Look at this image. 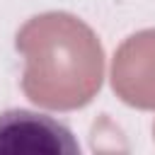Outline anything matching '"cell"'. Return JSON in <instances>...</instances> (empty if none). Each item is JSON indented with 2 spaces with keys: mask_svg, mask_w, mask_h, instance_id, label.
Segmentation results:
<instances>
[{
  "mask_svg": "<svg viewBox=\"0 0 155 155\" xmlns=\"http://www.w3.org/2000/svg\"><path fill=\"white\" fill-rule=\"evenodd\" d=\"M114 94L140 111H155V29H140L121 41L111 58Z\"/></svg>",
  "mask_w": 155,
  "mask_h": 155,
  "instance_id": "cell-2",
  "label": "cell"
},
{
  "mask_svg": "<svg viewBox=\"0 0 155 155\" xmlns=\"http://www.w3.org/2000/svg\"><path fill=\"white\" fill-rule=\"evenodd\" d=\"M80 153L70 128L56 119L27 109L0 114V155H75Z\"/></svg>",
  "mask_w": 155,
  "mask_h": 155,
  "instance_id": "cell-3",
  "label": "cell"
},
{
  "mask_svg": "<svg viewBox=\"0 0 155 155\" xmlns=\"http://www.w3.org/2000/svg\"><path fill=\"white\" fill-rule=\"evenodd\" d=\"M153 138H155V124H153Z\"/></svg>",
  "mask_w": 155,
  "mask_h": 155,
  "instance_id": "cell-4",
  "label": "cell"
},
{
  "mask_svg": "<svg viewBox=\"0 0 155 155\" xmlns=\"http://www.w3.org/2000/svg\"><path fill=\"white\" fill-rule=\"evenodd\" d=\"M15 46L24 58V97L51 111L87 107L104 80V48L99 36L70 12H41L27 19Z\"/></svg>",
  "mask_w": 155,
  "mask_h": 155,
  "instance_id": "cell-1",
  "label": "cell"
}]
</instances>
